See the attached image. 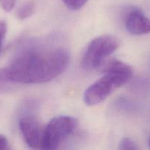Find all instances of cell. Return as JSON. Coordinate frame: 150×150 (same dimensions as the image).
I'll list each match as a JSON object with an SVG mask.
<instances>
[{
  "instance_id": "obj_8",
  "label": "cell",
  "mask_w": 150,
  "mask_h": 150,
  "mask_svg": "<svg viewBox=\"0 0 150 150\" xmlns=\"http://www.w3.org/2000/svg\"><path fill=\"white\" fill-rule=\"evenodd\" d=\"M36 6L37 4L35 0L25 1L18 10L17 18L19 20L22 21L31 17L36 9Z\"/></svg>"
},
{
  "instance_id": "obj_12",
  "label": "cell",
  "mask_w": 150,
  "mask_h": 150,
  "mask_svg": "<svg viewBox=\"0 0 150 150\" xmlns=\"http://www.w3.org/2000/svg\"><path fill=\"white\" fill-rule=\"evenodd\" d=\"M16 0H0V5L5 12L11 11L16 5Z\"/></svg>"
},
{
  "instance_id": "obj_14",
  "label": "cell",
  "mask_w": 150,
  "mask_h": 150,
  "mask_svg": "<svg viewBox=\"0 0 150 150\" xmlns=\"http://www.w3.org/2000/svg\"><path fill=\"white\" fill-rule=\"evenodd\" d=\"M10 149V144L7 138L3 135H0V150Z\"/></svg>"
},
{
  "instance_id": "obj_15",
  "label": "cell",
  "mask_w": 150,
  "mask_h": 150,
  "mask_svg": "<svg viewBox=\"0 0 150 150\" xmlns=\"http://www.w3.org/2000/svg\"><path fill=\"white\" fill-rule=\"evenodd\" d=\"M148 143H149V147H150V136H149V138Z\"/></svg>"
},
{
  "instance_id": "obj_13",
  "label": "cell",
  "mask_w": 150,
  "mask_h": 150,
  "mask_svg": "<svg viewBox=\"0 0 150 150\" xmlns=\"http://www.w3.org/2000/svg\"><path fill=\"white\" fill-rule=\"evenodd\" d=\"M7 26L6 22L0 21V53H1V49H2L3 42H4V38H5L6 33H7Z\"/></svg>"
},
{
  "instance_id": "obj_6",
  "label": "cell",
  "mask_w": 150,
  "mask_h": 150,
  "mask_svg": "<svg viewBox=\"0 0 150 150\" xmlns=\"http://www.w3.org/2000/svg\"><path fill=\"white\" fill-rule=\"evenodd\" d=\"M125 28L133 35H143L150 33V19L141 9L131 7L126 11L124 18Z\"/></svg>"
},
{
  "instance_id": "obj_2",
  "label": "cell",
  "mask_w": 150,
  "mask_h": 150,
  "mask_svg": "<svg viewBox=\"0 0 150 150\" xmlns=\"http://www.w3.org/2000/svg\"><path fill=\"white\" fill-rule=\"evenodd\" d=\"M120 45L117 38L110 35H101L91 41L81 61L82 67L91 71L99 68L107 57L111 55Z\"/></svg>"
},
{
  "instance_id": "obj_11",
  "label": "cell",
  "mask_w": 150,
  "mask_h": 150,
  "mask_svg": "<svg viewBox=\"0 0 150 150\" xmlns=\"http://www.w3.org/2000/svg\"><path fill=\"white\" fill-rule=\"evenodd\" d=\"M119 149L122 150H134L138 149L137 144L129 138H123L119 143Z\"/></svg>"
},
{
  "instance_id": "obj_7",
  "label": "cell",
  "mask_w": 150,
  "mask_h": 150,
  "mask_svg": "<svg viewBox=\"0 0 150 150\" xmlns=\"http://www.w3.org/2000/svg\"><path fill=\"white\" fill-rule=\"evenodd\" d=\"M103 73L111 77L117 84L118 88L129 82L133 76L132 67L117 59H113L108 61L103 67Z\"/></svg>"
},
{
  "instance_id": "obj_9",
  "label": "cell",
  "mask_w": 150,
  "mask_h": 150,
  "mask_svg": "<svg viewBox=\"0 0 150 150\" xmlns=\"http://www.w3.org/2000/svg\"><path fill=\"white\" fill-rule=\"evenodd\" d=\"M12 83L13 82L7 78L4 69L0 68V93L10 90Z\"/></svg>"
},
{
  "instance_id": "obj_4",
  "label": "cell",
  "mask_w": 150,
  "mask_h": 150,
  "mask_svg": "<svg viewBox=\"0 0 150 150\" xmlns=\"http://www.w3.org/2000/svg\"><path fill=\"white\" fill-rule=\"evenodd\" d=\"M118 89L114 81L107 74L87 88L84 93V102L88 106L98 105L104 100L113 91Z\"/></svg>"
},
{
  "instance_id": "obj_10",
  "label": "cell",
  "mask_w": 150,
  "mask_h": 150,
  "mask_svg": "<svg viewBox=\"0 0 150 150\" xmlns=\"http://www.w3.org/2000/svg\"><path fill=\"white\" fill-rule=\"evenodd\" d=\"M65 5L71 10H79L85 5L88 0H62Z\"/></svg>"
},
{
  "instance_id": "obj_3",
  "label": "cell",
  "mask_w": 150,
  "mask_h": 150,
  "mask_svg": "<svg viewBox=\"0 0 150 150\" xmlns=\"http://www.w3.org/2000/svg\"><path fill=\"white\" fill-rule=\"evenodd\" d=\"M77 120L69 116L54 117L45 126L43 149H56L76 130Z\"/></svg>"
},
{
  "instance_id": "obj_5",
  "label": "cell",
  "mask_w": 150,
  "mask_h": 150,
  "mask_svg": "<svg viewBox=\"0 0 150 150\" xmlns=\"http://www.w3.org/2000/svg\"><path fill=\"white\" fill-rule=\"evenodd\" d=\"M19 129L25 143L32 149H43L45 127L32 116H25L19 121Z\"/></svg>"
},
{
  "instance_id": "obj_1",
  "label": "cell",
  "mask_w": 150,
  "mask_h": 150,
  "mask_svg": "<svg viewBox=\"0 0 150 150\" xmlns=\"http://www.w3.org/2000/svg\"><path fill=\"white\" fill-rule=\"evenodd\" d=\"M69 58V52L63 48L29 51L15 57L4 70L13 83H44L56 79L66 70Z\"/></svg>"
}]
</instances>
